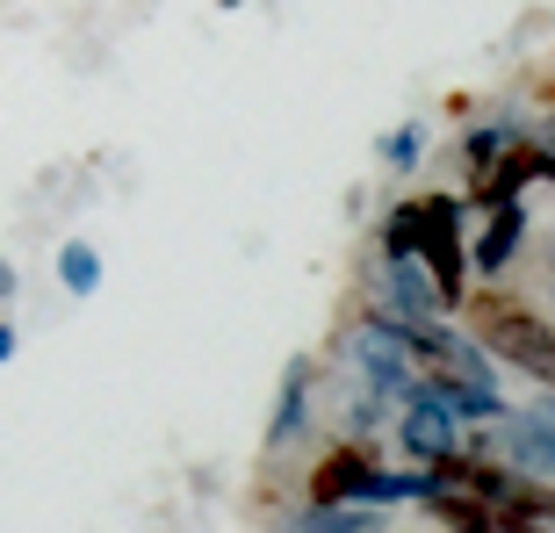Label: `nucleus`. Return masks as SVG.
I'll list each match as a JSON object with an SVG mask.
<instances>
[{"label": "nucleus", "mask_w": 555, "mask_h": 533, "mask_svg": "<svg viewBox=\"0 0 555 533\" xmlns=\"http://www.w3.org/2000/svg\"><path fill=\"white\" fill-rule=\"evenodd\" d=\"M383 310H390L397 325H426V317L448 310L418 252H383Z\"/></svg>", "instance_id": "nucleus-7"}, {"label": "nucleus", "mask_w": 555, "mask_h": 533, "mask_svg": "<svg viewBox=\"0 0 555 533\" xmlns=\"http://www.w3.org/2000/svg\"><path fill=\"white\" fill-rule=\"evenodd\" d=\"M519 130H505V123H483V130H469V138H462V159L469 166H491L498 152H505V144H513Z\"/></svg>", "instance_id": "nucleus-17"}, {"label": "nucleus", "mask_w": 555, "mask_h": 533, "mask_svg": "<svg viewBox=\"0 0 555 533\" xmlns=\"http://www.w3.org/2000/svg\"><path fill=\"white\" fill-rule=\"evenodd\" d=\"M433 483H454V491H476V497H491V505H513V512L541 519V526H555V491L548 483H534V476L519 469H491V461H462V454H440L433 461Z\"/></svg>", "instance_id": "nucleus-3"}, {"label": "nucleus", "mask_w": 555, "mask_h": 533, "mask_svg": "<svg viewBox=\"0 0 555 533\" xmlns=\"http://www.w3.org/2000/svg\"><path fill=\"white\" fill-rule=\"evenodd\" d=\"M15 361V325H0V368Z\"/></svg>", "instance_id": "nucleus-19"}, {"label": "nucleus", "mask_w": 555, "mask_h": 533, "mask_svg": "<svg viewBox=\"0 0 555 533\" xmlns=\"http://www.w3.org/2000/svg\"><path fill=\"white\" fill-rule=\"evenodd\" d=\"M353 368H361V382H369V396H383V404H404L412 396V325H397V317H369V325H353L347 339Z\"/></svg>", "instance_id": "nucleus-2"}, {"label": "nucleus", "mask_w": 555, "mask_h": 533, "mask_svg": "<svg viewBox=\"0 0 555 533\" xmlns=\"http://www.w3.org/2000/svg\"><path fill=\"white\" fill-rule=\"evenodd\" d=\"M8 296H15V266L0 260V303H8Z\"/></svg>", "instance_id": "nucleus-20"}, {"label": "nucleus", "mask_w": 555, "mask_h": 533, "mask_svg": "<svg viewBox=\"0 0 555 533\" xmlns=\"http://www.w3.org/2000/svg\"><path fill=\"white\" fill-rule=\"evenodd\" d=\"M304 426H310V361H288L282 396H274V418H268V454L288 447V440H296Z\"/></svg>", "instance_id": "nucleus-11"}, {"label": "nucleus", "mask_w": 555, "mask_h": 533, "mask_svg": "<svg viewBox=\"0 0 555 533\" xmlns=\"http://www.w3.org/2000/svg\"><path fill=\"white\" fill-rule=\"evenodd\" d=\"M397 440H404V454L412 461H440V454L462 447V418L448 411V396L433 390V382H412V396H404V418H397Z\"/></svg>", "instance_id": "nucleus-5"}, {"label": "nucleus", "mask_w": 555, "mask_h": 533, "mask_svg": "<svg viewBox=\"0 0 555 533\" xmlns=\"http://www.w3.org/2000/svg\"><path fill=\"white\" fill-rule=\"evenodd\" d=\"M433 390L448 396V411L462 418V426H476V418H505V396L491 390V382H469V375H433Z\"/></svg>", "instance_id": "nucleus-13"}, {"label": "nucleus", "mask_w": 555, "mask_h": 533, "mask_svg": "<svg viewBox=\"0 0 555 533\" xmlns=\"http://www.w3.org/2000/svg\"><path fill=\"white\" fill-rule=\"evenodd\" d=\"M426 505L440 512L448 533H555V526H541V519L513 512V505H491V497H476V491H454V483H433Z\"/></svg>", "instance_id": "nucleus-6"}, {"label": "nucleus", "mask_w": 555, "mask_h": 533, "mask_svg": "<svg viewBox=\"0 0 555 533\" xmlns=\"http://www.w3.org/2000/svg\"><path fill=\"white\" fill-rule=\"evenodd\" d=\"M274 533H383V526H375L369 505H310V512L282 519Z\"/></svg>", "instance_id": "nucleus-14"}, {"label": "nucleus", "mask_w": 555, "mask_h": 533, "mask_svg": "<svg viewBox=\"0 0 555 533\" xmlns=\"http://www.w3.org/2000/svg\"><path fill=\"white\" fill-rule=\"evenodd\" d=\"M383 159L412 173V166L426 159V123H404V130H390V138H383Z\"/></svg>", "instance_id": "nucleus-16"}, {"label": "nucleus", "mask_w": 555, "mask_h": 533, "mask_svg": "<svg viewBox=\"0 0 555 533\" xmlns=\"http://www.w3.org/2000/svg\"><path fill=\"white\" fill-rule=\"evenodd\" d=\"M476 332H483V347L498 361H513V368L534 375L541 390H555V332L534 310H519L513 296H476Z\"/></svg>", "instance_id": "nucleus-1"}, {"label": "nucleus", "mask_w": 555, "mask_h": 533, "mask_svg": "<svg viewBox=\"0 0 555 533\" xmlns=\"http://www.w3.org/2000/svg\"><path fill=\"white\" fill-rule=\"evenodd\" d=\"M534 418H548V426H555V390H548V404H534Z\"/></svg>", "instance_id": "nucleus-21"}, {"label": "nucleus", "mask_w": 555, "mask_h": 533, "mask_svg": "<svg viewBox=\"0 0 555 533\" xmlns=\"http://www.w3.org/2000/svg\"><path fill=\"white\" fill-rule=\"evenodd\" d=\"M519 246H527V209L498 203L491 224H483V238H476V252H469V266H476V274H505V266L519 260Z\"/></svg>", "instance_id": "nucleus-9"}, {"label": "nucleus", "mask_w": 555, "mask_h": 533, "mask_svg": "<svg viewBox=\"0 0 555 533\" xmlns=\"http://www.w3.org/2000/svg\"><path fill=\"white\" fill-rule=\"evenodd\" d=\"M59 282L73 288V296H94V288H102V252L80 246V238H73V246H59Z\"/></svg>", "instance_id": "nucleus-15"}, {"label": "nucleus", "mask_w": 555, "mask_h": 533, "mask_svg": "<svg viewBox=\"0 0 555 533\" xmlns=\"http://www.w3.org/2000/svg\"><path fill=\"white\" fill-rule=\"evenodd\" d=\"M418 260H426L440 303H462V282H469V252H462V203L454 195H426L418 203Z\"/></svg>", "instance_id": "nucleus-4"}, {"label": "nucleus", "mask_w": 555, "mask_h": 533, "mask_svg": "<svg viewBox=\"0 0 555 533\" xmlns=\"http://www.w3.org/2000/svg\"><path fill=\"white\" fill-rule=\"evenodd\" d=\"M369 454L361 447H339L318 461V476H310V505H361V483H369Z\"/></svg>", "instance_id": "nucleus-10"}, {"label": "nucleus", "mask_w": 555, "mask_h": 533, "mask_svg": "<svg viewBox=\"0 0 555 533\" xmlns=\"http://www.w3.org/2000/svg\"><path fill=\"white\" fill-rule=\"evenodd\" d=\"M383 252H418V203L383 217Z\"/></svg>", "instance_id": "nucleus-18"}, {"label": "nucleus", "mask_w": 555, "mask_h": 533, "mask_svg": "<svg viewBox=\"0 0 555 533\" xmlns=\"http://www.w3.org/2000/svg\"><path fill=\"white\" fill-rule=\"evenodd\" d=\"M527 181H555V159H548V152H527V144H505V152H498V159L491 166H483V187H476V203H519V187H527Z\"/></svg>", "instance_id": "nucleus-8"}, {"label": "nucleus", "mask_w": 555, "mask_h": 533, "mask_svg": "<svg viewBox=\"0 0 555 533\" xmlns=\"http://www.w3.org/2000/svg\"><path fill=\"white\" fill-rule=\"evenodd\" d=\"M505 447H513V461L527 476H555V426H548V418L519 411L513 426H505Z\"/></svg>", "instance_id": "nucleus-12"}]
</instances>
